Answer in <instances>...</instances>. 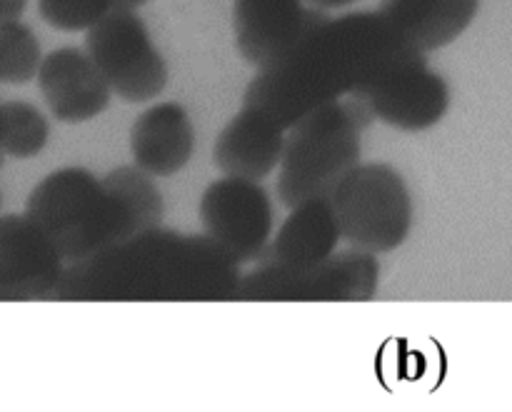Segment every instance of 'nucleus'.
I'll list each match as a JSON object with an SVG mask.
<instances>
[{
	"instance_id": "nucleus-13",
	"label": "nucleus",
	"mask_w": 512,
	"mask_h": 412,
	"mask_svg": "<svg viewBox=\"0 0 512 412\" xmlns=\"http://www.w3.org/2000/svg\"><path fill=\"white\" fill-rule=\"evenodd\" d=\"M288 130L260 110L243 108L220 130L213 148L215 168L230 178L265 180L283 158Z\"/></svg>"
},
{
	"instance_id": "nucleus-25",
	"label": "nucleus",
	"mask_w": 512,
	"mask_h": 412,
	"mask_svg": "<svg viewBox=\"0 0 512 412\" xmlns=\"http://www.w3.org/2000/svg\"><path fill=\"white\" fill-rule=\"evenodd\" d=\"M0 205H3V195H0Z\"/></svg>"
},
{
	"instance_id": "nucleus-8",
	"label": "nucleus",
	"mask_w": 512,
	"mask_h": 412,
	"mask_svg": "<svg viewBox=\"0 0 512 412\" xmlns=\"http://www.w3.org/2000/svg\"><path fill=\"white\" fill-rule=\"evenodd\" d=\"M200 223L230 260L258 263L273 238V200L258 180L223 175L200 198Z\"/></svg>"
},
{
	"instance_id": "nucleus-21",
	"label": "nucleus",
	"mask_w": 512,
	"mask_h": 412,
	"mask_svg": "<svg viewBox=\"0 0 512 412\" xmlns=\"http://www.w3.org/2000/svg\"><path fill=\"white\" fill-rule=\"evenodd\" d=\"M25 5H28V0H0V25L18 20L23 15Z\"/></svg>"
},
{
	"instance_id": "nucleus-24",
	"label": "nucleus",
	"mask_w": 512,
	"mask_h": 412,
	"mask_svg": "<svg viewBox=\"0 0 512 412\" xmlns=\"http://www.w3.org/2000/svg\"><path fill=\"white\" fill-rule=\"evenodd\" d=\"M3 160H5V153H3V145H0V168H3Z\"/></svg>"
},
{
	"instance_id": "nucleus-14",
	"label": "nucleus",
	"mask_w": 512,
	"mask_h": 412,
	"mask_svg": "<svg viewBox=\"0 0 512 412\" xmlns=\"http://www.w3.org/2000/svg\"><path fill=\"white\" fill-rule=\"evenodd\" d=\"M195 128L180 103H158L145 110L130 128V155L135 168L150 178H170L190 163Z\"/></svg>"
},
{
	"instance_id": "nucleus-6",
	"label": "nucleus",
	"mask_w": 512,
	"mask_h": 412,
	"mask_svg": "<svg viewBox=\"0 0 512 412\" xmlns=\"http://www.w3.org/2000/svg\"><path fill=\"white\" fill-rule=\"evenodd\" d=\"M380 283L375 253L350 248L305 268L258 263L240 278L235 300L248 303H368Z\"/></svg>"
},
{
	"instance_id": "nucleus-3",
	"label": "nucleus",
	"mask_w": 512,
	"mask_h": 412,
	"mask_svg": "<svg viewBox=\"0 0 512 412\" xmlns=\"http://www.w3.org/2000/svg\"><path fill=\"white\" fill-rule=\"evenodd\" d=\"M25 215L43 230L65 260L78 263L138 235L123 200L88 168L53 170L28 195Z\"/></svg>"
},
{
	"instance_id": "nucleus-22",
	"label": "nucleus",
	"mask_w": 512,
	"mask_h": 412,
	"mask_svg": "<svg viewBox=\"0 0 512 412\" xmlns=\"http://www.w3.org/2000/svg\"><path fill=\"white\" fill-rule=\"evenodd\" d=\"M305 3H310L313 8H320V10H335V8H345V5L358 3V0H305Z\"/></svg>"
},
{
	"instance_id": "nucleus-9",
	"label": "nucleus",
	"mask_w": 512,
	"mask_h": 412,
	"mask_svg": "<svg viewBox=\"0 0 512 412\" xmlns=\"http://www.w3.org/2000/svg\"><path fill=\"white\" fill-rule=\"evenodd\" d=\"M355 95L368 105L375 118L405 133L430 130L450 108L448 80L430 68L420 50H410Z\"/></svg>"
},
{
	"instance_id": "nucleus-20",
	"label": "nucleus",
	"mask_w": 512,
	"mask_h": 412,
	"mask_svg": "<svg viewBox=\"0 0 512 412\" xmlns=\"http://www.w3.org/2000/svg\"><path fill=\"white\" fill-rule=\"evenodd\" d=\"M38 10L48 25L75 33V30H88L95 20L113 8L110 0H38Z\"/></svg>"
},
{
	"instance_id": "nucleus-7",
	"label": "nucleus",
	"mask_w": 512,
	"mask_h": 412,
	"mask_svg": "<svg viewBox=\"0 0 512 412\" xmlns=\"http://www.w3.org/2000/svg\"><path fill=\"white\" fill-rule=\"evenodd\" d=\"M85 53L125 103H148L168 85V63L135 10H108L85 35Z\"/></svg>"
},
{
	"instance_id": "nucleus-15",
	"label": "nucleus",
	"mask_w": 512,
	"mask_h": 412,
	"mask_svg": "<svg viewBox=\"0 0 512 412\" xmlns=\"http://www.w3.org/2000/svg\"><path fill=\"white\" fill-rule=\"evenodd\" d=\"M480 10V0H383L378 13L420 53L455 43Z\"/></svg>"
},
{
	"instance_id": "nucleus-19",
	"label": "nucleus",
	"mask_w": 512,
	"mask_h": 412,
	"mask_svg": "<svg viewBox=\"0 0 512 412\" xmlns=\"http://www.w3.org/2000/svg\"><path fill=\"white\" fill-rule=\"evenodd\" d=\"M43 63L40 40L20 20L0 25V83L25 85L38 75Z\"/></svg>"
},
{
	"instance_id": "nucleus-23",
	"label": "nucleus",
	"mask_w": 512,
	"mask_h": 412,
	"mask_svg": "<svg viewBox=\"0 0 512 412\" xmlns=\"http://www.w3.org/2000/svg\"><path fill=\"white\" fill-rule=\"evenodd\" d=\"M148 0H110V8L113 10H138L140 5H145Z\"/></svg>"
},
{
	"instance_id": "nucleus-11",
	"label": "nucleus",
	"mask_w": 512,
	"mask_h": 412,
	"mask_svg": "<svg viewBox=\"0 0 512 412\" xmlns=\"http://www.w3.org/2000/svg\"><path fill=\"white\" fill-rule=\"evenodd\" d=\"M325 18V10L308 8L305 0H233L235 45L260 68Z\"/></svg>"
},
{
	"instance_id": "nucleus-2",
	"label": "nucleus",
	"mask_w": 512,
	"mask_h": 412,
	"mask_svg": "<svg viewBox=\"0 0 512 412\" xmlns=\"http://www.w3.org/2000/svg\"><path fill=\"white\" fill-rule=\"evenodd\" d=\"M240 265L205 235L158 228L65 265L53 300L63 303H228Z\"/></svg>"
},
{
	"instance_id": "nucleus-10",
	"label": "nucleus",
	"mask_w": 512,
	"mask_h": 412,
	"mask_svg": "<svg viewBox=\"0 0 512 412\" xmlns=\"http://www.w3.org/2000/svg\"><path fill=\"white\" fill-rule=\"evenodd\" d=\"M65 260L28 215H0V303L53 298Z\"/></svg>"
},
{
	"instance_id": "nucleus-17",
	"label": "nucleus",
	"mask_w": 512,
	"mask_h": 412,
	"mask_svg": "<svg viewBox=\"0 0 512 412\" xmlns=\"http://www.w3.org/2000/svg\"><path fill=\"white\" fill-rule=\"evenodd\" d=\"M103 183L123 200L125 208L133 215L135 225H138V233L163 225V193L155 185V178H150L148 173H143L135 165H120V168L103 175Z\"/></svg>"
},
{
	"instance_id": "nucleus-12",
	"label": "nucleus",
	"mask_w": 512,
	"mask_h": 412,
	"mask_svg": "<svg viewBox=\"0 0 512 412\" xmlns=\"http://www.w3.org/2000/svg\"><path fill=\"white\" fill-rule=\"evenodd\" d=\"M35 78L50 113L60 123H85L98 118L113 98V90L90 55L73 45L45 55Z\"/></svg>"
},
{
	"instance_id": "nucleus-16",
	"label": "nucleus",
	"mask_w": 512,
	"mask_h": 412,
	"mask_svg": "<svg viewBox=\"0 0 512 412\" xmlns=\"http://www.w3.org/2000/svg\"><path fill=\"white\" fill-rule=\"evenodd\" d=\"M340 240L343 238H340L338 220H335L330 200L308 198L290 208V215L280 225L275 238H270L258 263L305 268V265H315L330 258L338 250Z\"/></svg>"
},
{
	"instance_id": "nucleus-5",
	"label": "nucleus",
	"mask_w": 512,
	"mask_h": 412,
	"mask_svg": "<svg viewBox=\"0 0 512 412\" xmlns=\"http://www.w3.org/2000/svg\"><path fill=\"white\" fill-rule=\"evenodd\" d=\"M340 238L350 248L393 253L413 228V198L398 168L388 163H358L328 195Z\"/></svg>"
},
{
	"instance_id": "nucleus-18",
	"label": "nucleus",
	"mask_w": 512,
	"mask_h": 412,
	"mask_svg": "<svg viewBox=\"0 0 512 412\" xmlns=\"http://www.w3.org/2000/svg\"><path fill=\"white\" fill-rule=\"evenodd\" d=\"M50 138L48 118L25 100L0 103V145L10 158H35Z\"/></svg>"
},
{
	"instance_id": "nucleus-4",
	"label": "nucleus",
	"mask_w": 512,
	"mask_h": 412,
	"mask_svg": "<svg viewBox=\"0 0 512 412\" xmlns=\"http://www.w3.org/2000/svg\"><path fill=\"white\" fill-rule=\"evenodd\" d=\"M375 115L358 95L325 103L290 125L275 193L285 208L308 198H328L360 163L363 133Z\"/></svg>"
},
{
	"instance_id": "nucleus-1",
	"label": "nucleus",
	"mask_w": 512,
	"mask_h": 412,
	"mask_svg": "<svg viewBox=\"0 0 512 412\" xmlns=\"http://www.w3.org/2000/svg\"><path fill=\"white\" fill-rule=\"evenodd\" d=\"M410 50L415 48L380 13L325 18L278 58L260 65L245 88L243 105L288 130L310 110L363 90Z\"/></svg>"
}]
</instances>
